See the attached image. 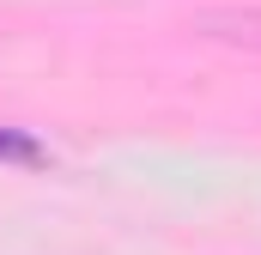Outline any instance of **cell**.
<instances>
[{"label": "cell", "instance_id": "obj_1", "mask_svg": "<svg viewBox=\"0 0 261 255\" xmlns=\"http://www.w3.org/2000/svg\"><path fill=\"white\" fill-rule=\"evenodd\" d=\"M200 37H219V43H237V49H249L261 55V6H206L195 18Z\"/></svg>", "mask_w": 261, "mask_h": 255}, {"label": "cell", "instance_id": "obj_2", "mask_svg": "<svg viewBox=\"0 0 261 255\" xmlns=\"http://www.w3.org/2000/svg\"><path fill=\"white\" fill-rule=\"evenodd\" d=\"M0 158H6V164H43L49 152H43L31 134H12V128H0Z\"/></svg>", "mask_w": 261, "mask_h": 255}]
</instances>
